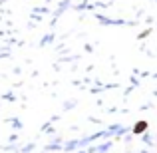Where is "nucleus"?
Listing matches in <instances>:
<instances>
[{"label": "nucleus", "instance_id": "obj_1", "mask_svg": "<svg viewBox=\"0 0 157 153\" xmlns=\"http://www.w3.org/2000/svg\"><path fill=\"white\" fill-rule=\"evenodd\" d=\"M147 129V121H139V123H135V127H133V133H143V131Z\"/></svg>", "mask_w": 157, "mask_h": 153}]
</instances>
